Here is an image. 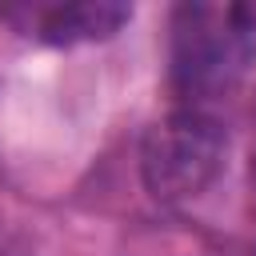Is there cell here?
Segmentation results:
<instances>
[{"label":"cell","instance_id":"1","mask_svg":"<svg viewBox=\"0 0 256 256\" xmlns=\"http://www.w3.org/2000/svg\"><path fill=\"white\" fill-rule=\"evenodd\" d=\"M228 156V132L204 108H176L160 116L140 140V180L152 200L180 204L216 184Z\"/></svg>","mask_w":256,"mask_h":256},{"label":"cell","instance_id":"2","mask_svg":"<svg viewBox=\"0 0 256 256\" xmlns=\"http://www.w3.org/2000/svg\"><path fill=\"white\" fill-rule=\"evenodd\" d=\"M172 32V80L188 100L212 96L232 84V76L240 72L244 32L228 20V8L184 4L176 8Z\"/></svg>","mask_w":256,"mask_h":256},{"label":"cell","instance_id":"3","mask_svg":"<svg viewBox=\"0 0 256 256\" xmlns=\"http://www.w3.org/2000/svg\"><path fill=\"white\" fill-rule=\"evenodd\" d=\"M132 20V4L120 0H16L0 4V24L52 48H76L112 40Z\"/></svg>","mask_w":256,"mask_h":256},{"label":"cell","instance_id":"4","mask_svg":"<svg viewBox=\"0 0 256 256\" xmlns=\"http://www.w3.org/2000/svg\"><path fill=\"white\" fill-rule=\"evenodd\" d=\"M228 20L248 36V32H256V0H244V4H228Z\"/></svg>","mask_w":256,"mask_h":256},{"label":"cell","instance_id":"5","mask_svg":"<svg viewBox=\"0 0 256 256\" xmlns=\"http://www.w3.org/2000/svg\"><path fill=\"white\" fill-rule=\"evenodd\" d=\"M252 192H256V148H252Z\"/></svg>","mask_w":256,"mask_h":256}]
</instances>
